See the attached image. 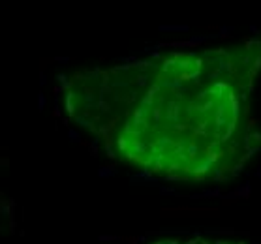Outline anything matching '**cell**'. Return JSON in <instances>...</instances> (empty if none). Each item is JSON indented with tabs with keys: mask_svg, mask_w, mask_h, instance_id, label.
I'll return each instance as SVG.
<instances>
[{
	"mask_svg": "<svg viewBox=\"0 0 261 244\" xmlns=\"http://www.w3.org/2000/svg\"><path fill=\"white\" fill-rule=\"evenodd\" d=\"M222 51L143 62L106 79L107 124L124 158L150 171L207 177L243 152L244 79Z\"/></svg>",
	"mask_w": 261,
	"mask_h": 244,
	"instance_id": "obj_1",
	"label": "cell"
}]
</instances>
